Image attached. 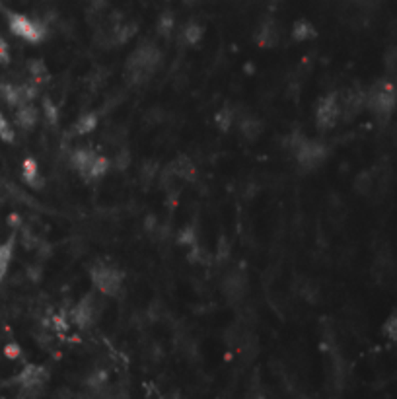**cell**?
<instances>
[{
  "instance_id": "obj_34",
  "label": "cell",
  "mask_w": 397,
  "mask_h": 399,
  "mask_svg": "<svg viewBox=\"0 0 397 399\" xmlns=\"http://www.w3.org/2000/svg\"><path fill=\"white\" fill-rule=\"evenodd\" d=\"M302 295H304V298L308 300V302H316L318 298H320V290H318V286H313L310 281L304 285V288H302Z\"/></svg>"
},
{
  "instance_id": "obj_13",
  "label": "cell",
  "mask_w": 397,
  "mask_h": 399,
  "mask_svg": "<svg viewBox=\"0 0 397 399\" xmlns=\"http://www.w3.org/2000/svg\"><path fill=\"white\" fill-rule=\"evenodd\" d=\"M238 131H240V134L246 139L247 143H256L257 139L261 136V133H263V123L256 115L246 114L242 115V117H238Z\"/></svg>"
},
{
  "instance_id": "obj_22",
  "label": "cell",
  "mask_w": 397,
  "mask_h": 399,
  "mask_svg": "<svg viewBox=\"0 0 397 399\" xmlns=\"http://www.w3.org/2000/svg\"><path fill=\"white\" fill-rule=\"evenodd\" d=\"M28 77H29V80H33L36 84L45 82V80L49 78V70H47V67H45V63H43V61H39V58L29 61L28 63Z\"/></svg>"
},
{
  "instance_id": "obj_2",
  "label": "cell",
  "mask_w": 397,
  "mask_h": 399,
  "mask_svg": "<svg viewBox=\"0 0 397 399\" xmlns=\"http://www.w3.org/2000/svg\"><path fill=\"white\" fill-rule=\"evenodd\" d=\"M397 107V88L394 80L382 78L366 90V109L374 117L388 121Z\"/></svg>"
},
{
  "instance_id": "obj_16",
  "label": "cell",
  "mask_w": 397,
  "mask_h": 399,
  "mask_svg": "<svg viewBox=\"0 0 397 399\" xmlns=\"http://www.w3.org/2000/svg\"><path fill=\"white\" fill-rule=\"evenodd\" d=\"M355 191L362 197H368L376 191V173H374V170L360 171L359 175L355 178Z\"/></svg>"
},
{
  "instance_id": "obj_19",
  "label": "cell",
  "mask_w": 397,
  "mask_h": 399,
  "mask_svg": "<svg viewBox=\"0 0 397 399\" xmlns=\"http://www.w3.org/2000/svg\"><path fill=\"white\" fill-rule=\"evenodd\" d=\"M205 38V26L201 24V22H195V19H191L185 24V28L181 29V39L191 45V47H195L198 45L201 41Z\"/></svg>"
},
{
  "instance_id": "obj_31",
  "label": "cell",
  "mask_w": 397,
  "mask_h": 399,
  "mask_svg": "<svg viewBox=\"0 0 397 399\" xmlns=\"http://www.w3.org/2000/svg\"><path fill=\"white\" fill-rule=\"evenodd\" d=\"M230 253H232L230 242H228L226 236H220L217 246V259L218 261H226V259H230Z\"/></svg>"
},
{
  "instance_id": "obj_7",
  "label": "cell",
  "mask_w": 397,
  "mask_h": 399,
  "mask_svg": "<svg viewBox=\"0 0 397 399\" xmlns=\"http://www.w3.org/2000/svg\"><path fill=\"white\" fill-rule=\"evenodd\" d=\"M341 119V104L339 94L337 92H329L327 95L320 97V102L316 105V127L318 131H331L335 129V125Z\"/></svg>"
},
{
  "instance_id": "obj_30",
  "label": "cell",
  "mask_w": 397,
  "mask_h": 399,
  "mask_svg": "<svg viewBox=\"0 0 397 399\" xmlns=\"http://www.w3.org/2000/svg\"><path fill=\"white\" fill-rule=\"evenodd\" d=\"M382 333H384L388 339L396 341L397 339V310L394 312V314L389 315L388 320H386V323L382 325Z\"/></svg>"
},
{
  "instance_id": "obj_18",
  "label": "cell",
  "mask_w": 397,
  "mask_h": 399,
  "mask_svg": "<svg viewBox=\"0 0 397 399\" xmlns=\"http://www.w3.org/2000/svg\"><path fill=\"white\" fill-rule=\"evenodd\" d=\"M236 121H238L236 109L230 107V105H222L217 114H215V125H217V129L220 133H228V131L234 127Z\"/></svg>"
},
{
  "instance_id": "obj_5",
  "label": "cell",
  "mask_w": 397,
  "mask_h": 399,
  "mask_svg": "<svg viewBox=\"0 0 397 399\" xmlns=\"http://www.w3.org/2000/svg\"><path fill=\"white\" fill-rule=\"evenodd\" d=\"M104 310L105 300L102 292L84 295L72 308V323H75L76 327H80V329H90L102 318Z\"/></svg>"
},
{
  "instance_id": "obj_15",
  "label": "cell",
  "mask_w": 397,
  "mask_h": 399,
  "mask_svg": "<svg viewBox=\"0 0 397 399\" xmlns=\"http://www.w3.org/2000/svg\"><path fill=\"white\" fill-rule=\"evenodd\" d=\"M22 180L28 183L31 189H41L45 185L43 173L39 170V164L33 158H26L22 164Z\"/></svg>"
},
{
  "instance_id": "obj_12",
  "label": "cell",
  "mask_w": 397,
  "mask_h": 399,
  "mask_svg": "<svg viewBox=\"0 0 397 399\" xmlns=\"http://www.w3.org/2000/svg\"><path fill=\"white\" fill-rule=\"evenodd\" d=\"M14 121H16V125H18L20 129H24V131L36 129V125L39 123V111L38 107L33 105V102L14 107Z\"/></svg>"
},
{
  "instance_id": "obj_25",
  "label": "cell",
  "mask_w": 397,
  "mask_h": 399,
  "mask_svg": "<svg viewBox=\"0 0 397 399\" xmlns=\"http://www.w3.org/2000/svg\"><path fill=\"white\" fill-rule=\"evenodd\" d=\"M86 384L90 386V390H94L95 393H102L107 386V372L104 368H95L94 372H90Z\"/></svg>"
},
{
  "instance_id": "obj_10",
  "label": "cell",
  "mask_w": 397,
  "mask_h": 399,
  "mask_svg": "<svg viewBox=\"0 0 397 399\" xmlns=\"http://www.w3.org/2000/svg\"><path fill=\"white\" fill-rule=\"evenodd\" d=\"M222 292L228 302H240L244 300L247 292V276L242 271H230L222 281Z\"/></svg>"
},
{
  "instance_id": "obj_38",
  "label": "cell",
  "mask_w": 397,
  "mask_h": 399,
  "mask_svg": "<svg viewBox=\"0 0 397 399\" xmlns=\"http://www.w3.org/2000/svg\"><path fill=\"white\" fill-rule=\"evenodd\" d=\"M359 2H362V0H359Z\"/></svg>"
},
{
  "instance_id": "obj_20",
  "label": "cell",
  "mask_w": 397,
  "mask_h": 399,
  "mask_svg": "<svg viewBox=\"0 0 397 399\" xmlns=\"http://www.w3.org/2000/svg\"><path fill=\"white\" fill-rule=\"evenodd\" d=\"M318 38V29L313 26L312 22L308 19H298L293 26V39L298 41V43H304V41H312V39Z\"/></svg>"
},
{
  "instance_id": "obj_29",
  "label": "cell",
  "mask_w": 397,
  "mask_h": 399,
  "mask_svg": "<svg viewBox=\"0 0 397 399\" xmlns=\"http://www.w3.org/2000/svg\"><path fill=\"white\" fill-rule=\"evenodd\" d=\"M43 115H45V119H47L49 123L55 125L59 119V105L53 104L49 97H43Z\"/></svg>"
},
{
  "instance_id": "obj_23",
  "label": "cell",
  "mask_w": 397,
  "mask_h": 399,
  "mask_svg": "<svg viewBox=\"0 0 397 399\" xmlns=\"http://www.w3.org/2000/svg\"><path fill=\"white\" fill-rule=\"evenodd\" d=\"M173 29H176V18H173V14H171V12H162L160 18L156 22V31H158V36L164 39H170L171 33H173Z\"/></svg>"
},
{
  "instance_id": "obj_14",
  "label": "cell",
  "mask_w": 397,
  "mask_h": 399,
  "mask_svg": "<svg viewBox=\"0 0 397 399\" xmlns=\"http://www.w3.org/2000/svg\"><path fill=\"white\" fill-rule=\"evenodd\" d=\"M168 170L180 181H195V178H197V166H195L187 156L176 158V160L168 166Z\"/></svg>"
},
{
  "instance_id": "obj_28",
  "label": "cell",
  "mask_w": 397,
  "mask_h": 399,
  "mask_svg": "<svg viewBox=\"0 0 397 399\" xmlns=\"http://www.w3.org/2000/svg\"><path fill=\"white\" fill-rule=\"evenodd\" d=\"M139 175H141L142 183H150V181L156 180V175H158V166H156V162H146L144 166H141Z\"/></svg>"
},
{
  "instance_id": "obj_36",
  "label": "cell",
  "mask_w": 397,
  "mask_h": 399,
  "mask_svg": "<svg viewBox=\"0 0 397 399\" xmlns=\"http://www.w3.org/2000/svg\"><path fill=\"white\" fill-rule=\"evenodd\" d=\"M144 228H146V232H156V230H158V220H156V217H148L146 222H144Z\"/></svg>"
},
{
  "instance_id": "obj_6",
  "label": "cell",
  "mask_w": 397,
  "mask_h": 399,
  "mask_svg": "<svg viewBox=\"0 0 397 399\" xmlns=\"http://www.w3.org/2000/svg\"><path fill=\"white\" fill-rule=\"evenodd\" d=\"M293 156L294 160H296V164H298L304 171H312L316 170V168H320L323 162L327 160V156H329V146L320 143V141H313V139L304 136L302 143L294 148Z\"/></svg>"
},
{
  "instance_id": "obj_21",
  "label": "cell",
  "mask_w": 397,
  "mask_h": 399,
  "mask_svg": "<svg viewBox=\"0 0 397 399\" xmlns=\"http://www.w3.org/2000/svg\"><path fill=\"white\" fill-rule=\"evenodd\" d=\"M12 257H14V238L0 242V283L4 281V276L8 273Z\"/></svg>"
},
{
  "instance_id": "obj_8",
  "label": "cell",
  "mask_w": 397,
  "mask_h": 399,
  "mask_svg": "<svg viewBox=\"0 0 397 399\" xmlns=\"http://www.w3.org/2000/svg\"><path fill=\"white\" fill-rule=\"evenodd\" d=\"M49 380L47 370L43 366H36V364H28L24 370L16 376V384L24 396H39L45 384Z\"/></svg>"
},
{
  "instance_id": "obj_37",
  "label": "cell",
  "mask_w": 397,
  "mask_h": 399,
  "mask_svg": "<svg viewBox=\"0 0 397 399\" xmlns=\"http://www.w3.org/2000/svg\"><path fill=\"white\" fill-rule=\"evenodd\" d=\"M394 84H396V88H397V68L394 70Z\"/></svg>"
},
{
  "instance_id": "obj_35",
  "label": "cell",
  "mask_w": 397,
  "mask_h": 399,
  "mask_svg": "<svg viewBox=\"0 0 397 399\" xmlns=\"http://www.w3.org/2000/svg\"><path fill=\"white\" fill-rule=\"evenodd\" d=\"M6 357H10V359H20V357H22V349H20L18 345H8V347H6Z\"/></svg>"
},
{
  "instance_id": "obj_11",
  "label": "cell",
  "mask_w": 397,
  "mask_h": 399,
  "mask_svg": "<svg viewBox=\"0 0 397 399\" xmlns=\"http://www.w3.org/2000/svg\"><path fill=\"white\" fill-rule=\"evenodd\" d=\"M256 43L259 47L263 49H273L279 45V41H281V28H279V22H274V19H265L259 24V28H257L256 36Z\"/></svg>"
},
{
  "instance_id": "obj_27",
  "label": "cell",
  "mask_w": 397,
  "mask_h": 399,
  "mask_svg": "<svg viewBox=\"0 0 397 399\" xmlns=\"http://www.w3.org/2000/svg\"><path fill=\"white\" fill-rule=\"evenodd\" d=\"M178 242H180L181 246H185L187 249L193 246H197L198 244V236H197V228L195 226H185V228L181 230L180 236H178Z\"/></svg>"
},
{
  "instance_id": "obj_17",
  "label": "cell",
  "mask_w": 397,
  "mask_h": 399,
  "mask_svg": "<svg viewBox=\"0 0 397 399\" xmlns=\"http://www.w3.org/2000/svg\"><path fill=\"white\" fill-rule=\"evenodd\" d=\"M98 123H100L98 114H95V111H86V114H82L76 119L75 125H72V131H75L78 136H86V134L94 133Z\"/></svg>"
},
{
  "instance_id": "obj_26",
  "label": "cell",
  "mask_w": 397,
  "mask_h": 399,
  "mask_svg": "<svg viewBox=\"0 0 397 399\" xmlns=\"http://www.w3.org/2000/svg\"><path fill=\"white\" fill-rule=\"evenodd\" d=\"M14 139H16L14 127L10 123L8 117L2 114V109H0V141H4V143H14Z\"/></svg>"
},
{
  "instance_id": "obj_24",
  "label": "cell",
  "mask_w": 397,
  "mask_h": 399,
  "mask_svg": "<svg viewBox=\"0 0 397 399\" xmlns=\"http://www.w3.org/2000/svg\"><path fill=\"white\" fill-rule=\"evenodd\" d=\"M111 160V168H115V170L123 171L127 170L129 166H131V150L125 146V144H121V146H117V150H115V154L109 158Z\"/></svg>"
},
{
  "instance_id": "obj_1",
  "label": "cell",
  "mask_w": 397,
  "mask_h": 399,
  "mask_svg": "<svg viewBox=\"0 0 397 399\" xmlns=\"http://www.w3.org/2000/svg\"><path fill=\"white\" fill-rule=\"evenodd\" d=\"M162 65V51L152 41H142L125 61V80L131 86L146 84Z\"/></svg>"
},
{
  "instance_id": "obj_3",
  "label": "cell",
  "mask_w": 397,
  "mask_h": 399,
  "mask_svg": "<svg viewBox=\"0 0 397 399\" xmlns=\"http://www.w3.org/2000/svg\"><path fill=\"white\" fill-rule=\"evenodd\" d=\"M4 16H6V24H8L10 33L14 38L22 39L26 43H41L43 39L47 38V26L45 22L36 19L28 16V14H22V12H12V10H2Z\"/></svg>"
},
{
  "instance_id": "obj_33",
  "label": "cell",
  "mask_w": 397,
  "mask_h": 399,
  "mask_svg": "<svg viewBox=\"0 0 397 399\" xmlns=\"http://www.w3.org/2000/svg\"><path fill=\"white\" fill-rule=\"evenodd\" d=\"M10 58H12V57H10L8 41L4 39V36H2V31H0V67L8 65Z\"/></svg>"
},
{
  "instance_id": "obj_4",
  "label": "cell",
  "mask_w": 397,
  "mask_h": 399,
  "mask_svg": "<svg viewBox=\"0 0 397 399\" xmlns=\"http://www.w3.org/2000/svg\"><path fill=\"white\" fill-rule=\"evenodd\" d=\"M90 279H92V285H94L95 290L102 292L105 298L119 296L121 290H123V273L111 263L95 261L92 269H90Z\"/></svg>"
},
{
  "instance_id": "obj_9",
  "label": "cell",
  "mask_w": 397,
  "mask_h": 399,
  "mask_svg": "<svg viewBox=\"0 0 397 399\" xmlns=\"http://www.w3.org/2000/svg\"><path fill=\"white\" fill-rule=\"evenodd\" d=\"M341 119L352 121L366 109V90L360 88H347L343 94H339Z\"/></svg>"
},
{
  "instance_id": "obj_32",
  "label": "cell",
  "mask_w": 397,
  "mask_h": 399,
  "mask_svg": "<svg viewBox=\"0 0 397 399\" xmlns=\"http://www.w3.org/2000/svg\"><path fill=\"white\" fill-rule=\"evenodd\" d=\"M384 67L388 70H396L397 68V45H389L384 53Z\"/></svg>"
}]
</instances>
